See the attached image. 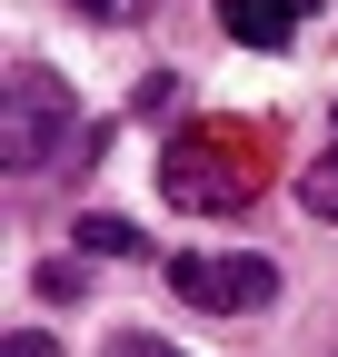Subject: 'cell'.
Wrapping results in <instances>:
<instances>
[{
    "label": "cell",
    "instance_id": "6da1fadb",
    "mask_svg": "<svg viewBox=\"0 0 338 357\" xmlns=\"http://www.w3.org/2000/svg\"><path fill=\"white\" fill-rule=\"evenodd\" d=\"M159 189L179 208H249V189H259V149L239 139V129H179L159 159Z\"/></svg>",
    "mask_w": 338,
    "mask_h": 357
},
{
    "label": "cell",
    "instance_id": "7a4b0ae2",
    "mask_svg": "<svg viewBox=\"0 0 338 357\" xmlns=\"http://www.w3.org/2000/svg\"><path fill=\"white\" fill-rule=\"evenodd\" d=\"M10 139H0V159H10V178H30V169H50L60 149H70V129H80V109H70V79L50 70V60H10Z\"/></svg>",
    "mask_w": 338,
    "mask_h": 357
},
{
    "label": "cell",
    "instance_id": "3957f363",
    "mask_svg": "<svg viewBox=\"0 0 338 357\" xmlns=\"http://www.w3.org/2000/svg\"><path fill=\"white\" fill-rule=\"evenodd\" d=\"M169 288H179L189 307H209V318H249V307H269V288H279V268L269 258H209V248H189V258H169Z\"/></svg>",
    "mask_w": 338,
    "mask_h": 357
},
{
    "label": "cell",
    "instance_id": "277c9868",
    "mask_svg": "<svg viewBox=\"0 0 338 357\" xmlns=\"http://www.w3.org/2000/svg\"><path fill=\"white\" fill-rule=\"evenodd\" d=\"M309 0H219V30L239 50H288V30H299Z\"/></svg>",
    "mask_w": 338,
    "mask_h": 357
},
{
    "label": "cell",
    "instance_id": "5b68a950",
    "mask_svg": "<svg viewBox=\"0 0 338 357\" xmlns=\"http://www.w3.org/2000/svg\"><path fill=\"white\" fill-rule=\"evenodd\" d=\"M80 248H90V258H140L149 238L130 229V218H110V208H90V218H80Z\"/></svg>",
    "mask_w": 338,
    "mask_h": 357
},
{
    "label": "cell",
    "instance_id": "8992f818",
    "mask_svg": "<svg viewBox=\"0 0 338 357\" xmlns=\"http://www.w3.org/2000/svg\"><path fill=\"white\" fill-rule=\"evenodd\" d=\"M299 208H309V218H338V149H328L318 169H299Z\"/></svg>",
    "mask_w": 338,
    "mask_h": 357
},
{
    "label": "cell",
    "instance_id": "52a82bcc",
    "mask_svg": "<svg viewBox=\"0 0 338 357\" xmlns=\"http://www.w3.org/2000/svg\"><path fill=\"white\" fill-rule=\"evenodd\" d=\"M70 10H90V20H149L159 0H70Z\"/></svg>",
    "mask_w": 338,
    "mask_h": 357
},
{
    "label": "cell",
    "instance_id": "ba28073f",
    "mask_svg": "<svg viewBox=\"0 0 338 357\" xmlns=\"http://www.w3.org/2000/svg\"><path fill=\"white\" fill-rule=\"evenodd\" d=\"M110 357H179V347H169V337H140V328H130V337H110Z\"/></svg>",
    "mask_w": 338,
    "mask_h": 357
},
{
    "label": "cell",
    "instance_id": "9c48e42d",
    "mask_svg": "<svg viewBox=\"0 0 338 357\" xmlns=\"http://www.w3.org/2000/svg\"><path fill=\"white\" fill-rule=\"evenodd\" d=\"M10 357H60V347H50V337H30V328H20V337H10Z\"/></svg>",
    "mask_w": 338,
    "mask_h": 357
}]
</instances>
